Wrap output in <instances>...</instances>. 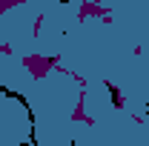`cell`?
<instances>
[{
  "mask_svg": "<svg viewBox=\"0 0 149 146\" xmlns=\"http://www.w3.org/2000/svg\"><path fill=\"white\" fill-rule=\"evenodd\" d=\"M57 3H63V6H66V3H72V0H57Z\"/></svg>",
  "mask_w": 149,
  "mask_h": 146,
  "instance_id": "6da1fadb",
  "label": "cell"
}]
</instances>
